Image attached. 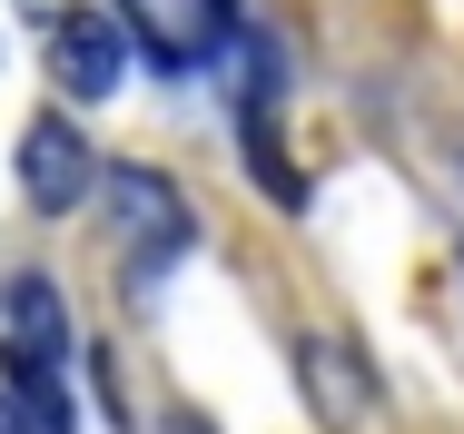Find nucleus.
Returning <instances> with one entry per match:
<instances>
[{
    "label": "nucleus",
    "instance_id": "obj_3",
    "mask_svg": "<svg viewBox=\"0 0 464 434\" xmlns=\"http://www.w3.org/2000/svg\"><path fill=\"white\" fill-rule=\"evenodd\" d=\"M90 139H80V119H60V109H40L30 129H20V188H30V207L40 217H70L80 198H90Z\"/></svg>",
    "mask_w": 464,
    "mask_h": 434
},
{
    "label": "nucleus",
    "instance_id": "obj_6",
    "mask_svg": "<svg viewBox=\"0 0 464 434\" xmlns=\"http://www.w3.org/2000/svg\"><path fill=\"white\" fill-rule=\"evenodd\" d=\"M237 149H247V178L277 198L286 217H306V169L277 149V129H267V109H237Z\"/></svg>",
    "mask_w": 464,
    "mask_h": 434
},
{
    "label": "nucleus",
    "instance_id": "obj_5",
    "mask_svg": "<svg viewBox=\"0 0 464 434\" xmlns=\"http://www.w3.org/2000/svg\"><path fill=\"white\" fill-rule=\"evenodd\" d=\"M296 385H306L316 425H356V405H366V375H356V355L336 346V336H306L296 346Z\"/></svg>",
    "mask_w": 464,
    "mask_h": 434
},
{
    "label": "nucleus",
    "instance_id": "obj_4",
    "mask_svg": "<svg viewBox=\"0 0 464 434\" xmlns=\"http://www.w3.org/2000/svg\"><path fill=\"white\" fill-rule=\"evenodd\" d=\"M0 355H40V365L70 355V316H60V286L50 276H10L0 286Z\"/></svg>",
    "mask_w": 464,
    "mask_h": 434
},
{
    "label": "nucleus",
    "instance_id": "obj_2",
    "mask_svg": "<svg viewBox=\"0 0 464 434\" xmlns=\"http://www.w3.org/2000/svg\"><path fill=\"white\" fill-rule=\"evenodd\" d=\"M50 80L70 99H109L129 80V20L119 10H60L50 20Z\"/></svg>",
    "mask_w": 464,
    "mask_h": 434
},
{
    "label": "nucleus",
    "instance_id": "obj_8",
    "mask_svg": "<svg viewBox=\"0 0 464 434\" xmlns=\"http://www.w3.org/2000/svg\"><path fill=\"white\" fill-rule=\"evenodd\" d=\"M0 434H40L30 415H20V395H0Z\"/></svg>",
    "mask_w": 464,
    "mask_h": 434
},
{
    "label": "nucleus",
    "instance_id": "obj_7",
    "mask_svg": "<svg viewBox=\"0 0 464 434\" xmlns=\"http://www.w3.org/2000/svg\"><path fill=\"white\" fill-rule=\"evenodd\" d=\"M90 365H99V415H109V425L129 434V395H119V355L99 346V355H90Z\"/></svg>",
    "mask_w": 464,
    "mask_h": 434
},
{
    "label": "nucleus",
    "instance_id": "obj_9",
    "mask_svg": "<svg viewBox=\"0 0 464 434\" xmlns=\"http://www.w3.org/2000/svg\"><path fill=\"white\" fill-rule=\"evenodd\" d=\"M159 434H218V425H208V415H188V405H179V415H169Z\"/></svg>",
    "mask_w": 464,
    "mask_h": 434
},
{
    "label": "nucleus",
    "instance_id": "obj_1",
    "mask_svg": "<svg viewBox=\"0 0 464 434\" xmlns=\"http://www.w3.org/2000/svg\"><path fill=\"white\" fill-rule=\"evenodd\" d=\"M109 207H119V237H129V257H119V276L149 296L169 266L198 247V217L179 207V188L159 169H109Z\"/></svg>",
    "mask_w": 464,
    "mask_h": 434
}]
</instances>
